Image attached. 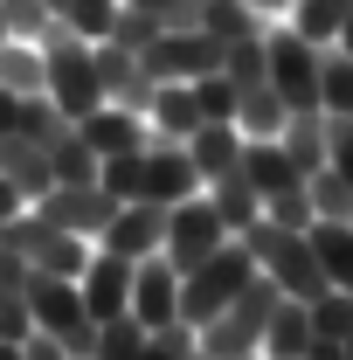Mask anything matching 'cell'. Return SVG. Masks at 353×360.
Here are the masks:
<instances>
[{
    "mask_svg": "<svg viewBox=\"0 0 353 360\" xmlns=\"http://www.w3.org/2000/svg\"><path fill=\"white\" fill-rule=\"evenodd\" d=\"M243 243H250L257 270H264L284 298H305V305H312L319 291H333L326 270H319V257H312V236H305V229H284V222H270V215H257V222L243 229Z\"/></svg>",
    "mask_w": 353,
    "mask_h": 360,
    "instance_id": "cell-1",
    "label": "cell"
},
{
    "mask_svg": "<svg viewBox=\"0 0 353 360\" xmlns=\"http://www.w3.org/2000/svg\"><path fill=\"white\" fill-rule=\"evenodd\" d=\"M284 305V291L270 284L264 270L222 305L208 326H201V354L208 360H243V354H264V326H270V312Z\"/></svg>",
    "mask_w": 353,
    "mask_h": 360,
    "instance_id": "cell-2",
    "label": "cell"
},
{
    "mask_svg": "<svg viewBox=\"0 0 353 360\" xmlns=\"http://www.w3.org/2000/svg\"><path fill=\"white\" fill-rule=\"evenodd\" d=\"M42 42V63H49V104L63 111V118H84L104 104V84H97V63H90V42L77 28H63L56 14H49V28L35 35Z\"/></svg>",
    "mask_w": 353,
    "mask_h": 360,
    "instance_id": "cell-3",
    "label": "cell"
},
{
    "mask_svg": "<svg viewBox=\"0 0 353 360\" xmlns=\"http://www.w3.org/2000/svg\"><path fill=\"white\" fill-rule=\"evenodd\" d=\"M28 312H35V333L63 340V354H70V360H90L97 319L84 312V291H77V277H56V270H28Z\"/></svg>",
    "mask_w": 353,
    "mask_h": 360,
    "instance_id": "cell-4",
    "label": "cell"
},
{
    "mask_svg": "<svg viewBox=\"0 0 353 360\" xmlns=\"http://www.w3.org/2000/svg\"><path fill=\"white\" fill-rule=\"evenodd\" d=\"M250 277H257L250 243H243V236H229V243H222V250H215L201 270H187V277H180V319L201 333V326H208V319H215L222 305H229V298L250 284Z\"/></svg>",
    "mask_w": 353,
    "mask_h": 360,
    "instance_id": "cell-5",
    "label": "cell"
},
{
    "mask_svg": "<svg viewBox=\"0 0 353 360\" xmlns=\"http://www.w3.org/2000/svg\"><path fill=\"white\" fill-rule=\"evenodd\" d=\"M0 250H14L28 270H56V277H84V264H90V243H84V236L42 222L35 208H21L14 222L0 229Z\"/></svg>",
    "mask_w": 353,
    "mask_h": 360,
    "instance_id": "cell-6",
    "label": "cell"
},
{
    "mask_svg": "<svg viewBox=\"0 0 353 360\" xmlns=\"http://www.w3.org/2000/svg\"><path fill=\"white\" fill-rule=\"evenodd\" d=\"M222 243H229V222L215 215V201H208V194H187V201L167 208V250H160V257H167L180 277H187V270H201Z\"/></svg>",
    "mask_w": 353,
    "mask_h": 360,
    "instance_id": "cell-7",
    "label": "cell"
},
{
    "mask_svg": "<svg viewBox=\"0 0 353 360\" xmlns=\"http://www.w3.org/2000/svg\"><path fill=\"white\" fill-rule=\"evenodd\" d=\"M264 56L284 111H319V42H305L298 28H264Z\"/></svg>",
    "mask_w": 353,
    "mask_h": 360,
    "instance_id": "cell-8",
    "label": "cell"
},
{
    "mask_svg": "<svg viewBox=\"0 0 353 360\" xmlns=\"http://www.w3.org/2000/svg\"><path fill=\"white\" fill-rule=\"evenodd\" d=\"M28 208H35L42 222H56V229H70V236H84V243H97L125 201H118L111 187H97V180H77V187H70V180H56L42 201H28Z\"/></svg>",
    "mask_w": 353,
    "mask_h": 360,
    "instance_id": "cell-9",
    "label": "cell"
},
{
    "mask_svg": "<svg viewBox=\"0 0 353 360\" xmlns=\"http://www.w3.org/2000/svg\"><path fill=\"white\" fill-rule=\"evenodd\" d=\"M146 70H153V84H194V77L222 70V42L208 28H160V42L146 49Z\"/></svg>",
    "mask_w": 353,
    "mask_h": 360,
    "instance_id": "cell-10",
    "label": "cell"
},
{
    "mask_svg": "<svg viewBox=\"0 0 353 360\" xmlns=\"http://www.w3.org/2000/svg\"><path fill=\"white\" fill-rule=\"evenodd\" d=\"M187 194H201V174H194V160H187V139L146 132V187H139V201L174 208V201H187Z\"/></svg>",
    "mask_w": 353,
    "mask_h": 360,
    "instance_id": "cell-11",
    "label": "cell"
},
{
    "mask_svg": "<svg viewBox=\"0 0 353 360\" xmlns=\"http://www.w3.org/2000/svg\"><path fill=\"white\" fill-rule=\"evenodd\" d=\"M97 250H111V257H125V264H146V257H160L167 250V208L160 201H125L111 229L97 236Z\"/></svg>",
    "mask_w": 353,
    "mask_h": 360,
    "instance_id": "cell-12",
    "label": "cell"
},
{
    "mask_svg": "<svg viewBox=\"0 0 353 360\" xmlns=\"http://www.w3.org/2000/svg\"><path fill=\"white\" fill-rule=\"evenodd\" d=\"M90 63H97L104 97L146 118V104H153V70H146V56H139V49H125V42H90Z\"/></svg>",
    "mask_w": 353,
    "mask_h": 360,
    "instance_id": "cell-13",
    "label": "cell"
},
{
    "mask_svg": "<svg viewBox=\"0 0 353 360\" xmlns=\"http://www.w3.org/2000/svg\"><path fill=\"white\" fill-rule=\"evenodd\" d=\"M132 270L125 257H111V250H97L84 264V277H77V291H84V312L90 319H118V312H132Z\"/></svg>",
    "mask_w": 353,
    "mask_h": 360,
    "instance_id": "cell-14",
    "label": "cell"
},
{
    "mask_svg": "<svg viewBox=\"0 0 353 360\" xmlns=\"http://www.w3.org/2000/svg\"><path fill=\"white\" fill-rule=\"evenodd\" d=\"M132 319L146 333L180 319V270L167 264V257H146V264L132 270Z\"/></svg>",
    "mask_w": 353,
    "mask_h": 360,
    "instance_id": "cell-15",
    "label": "cell"
},
{
    "mask_svg": "<svg viewBox=\"0 0 353 360\" xmlns=\"http://www.w3.org/2000/svg\"><path fill=\"white\" fill-rule=\"evenodd\" d=\"M77 132H84V146L104 160V153H139V146H146V118L104 97L97 111H84V118H77Z\"/></svg>",
    "mask_w": 353,
    "mask_h": 360,
    "instance_id": "cell-16",
    "label": "cell"
},
{
    "mask_svg": "<svg viewBox=\"0 0 353 360\" xmlns=\"http://www.w3.org/2000/svg\"><path fill=\"white\" fill-rule=\"evenodd\" d=\"M187 160H194V174H201V187H208V180H222L229 167H243V132H236L229 118L194 125V132H187Z\"/></svg>",
    "mask_w": 353,
    "mask_h": 360,
    "instance_id": "cell-17",
    "label": "cell"
},
{
    "mask_svg": "<svg viewBox=\"0 0 353 360\" xmlns=\"http://www.w3.org/2000/svg\"><path fill=\"white\" fill-rule=\"evenodd\" d=\"M0 180H14L28 201H42L49 187H56V174H49V153H42L28 132H7V139H0Z\"/></svg>",
    "mask_w": 353,
    "mask_h": 360,
    "instance_id": "cell-18",
    "label": "cell"
},
{
    "mask_svg": "<svg viewBox=\"0 0 353 360\" xmlns=\"http://www.w3.org/2000/svg\"><path fill=\"white\" fill-rule=\"evenodd\" d=\"M243 174L257 180V194H291V187H305V174L291 167V153L277 146V139H243Z\"/></svg>",
    "mask_w": 353,
    "mask_h": 360,
    "instance_id": "cell-19",
    "label": "cell"
},
{
    "mask_svg": "<svg viewBox=\"0 0 353 360\" xmlns=\"http://www.w3.org/2000/svg\"><path fill=\"white\" fill-rule=\"evenodd\" d=\"M0 90H14V97H49L42 42H28V35H7V42H0Z\"/></svg>",
    "mask_w": 353,
    "mask_h": 360,
    "instance_id": "cell-20",
    "label": "cell"
},
{
    "mask_svg": "<svg viewBox=\"0 0 353 360\" xmlns=\"http://www.w3.org/2000/svg\"><path fill=\"white\" fill-rule=\"evenodd\" d=\"M201 194L215 201V215H222V222H229V236H243V229H250V222H257V215H264V194H257V180L243 174V167H229V174H222V180H208Z\"/></svg>",
    "mask_w": 353,
    "mask_h": 360,
    "instance_id": "cell-21",
    "label": "cell"
},
{
    "mask_svg": "<svg viewBox=\"0 0 353 360\" xmlns=\"http://www.w3.org/2000/svg\"><path fill=\"white\" fill-rule=\"evenodd\" d=\"M312 340H319V333H312V305L305 298H284V305L270 312V326H264V360H305Z\"/></svg>",
    "mask_w": 353,
    "mask_h": 360,
    "instance_id": "cell-22",
    "label": "cell"
},
{
    "mask_svg": "<svg viewBox=\"0 0 353 360\" xmlns=\"http://www.w3.org/2000/svg\"><path fill=\"white\" fill-rule=\"evenodd\" d=\"M194 125H201V97H194V84H153V104H146V132L187 139Z\"/></svg>",
    "mask_w": 353,
    "mask_h": 360,
    "instance_id": "cell-23",
    "label": "cell"
},
{
    "mask_svg": "<svg viewBox=\"0 0 353 360\" xmlns=\"http://www.w3.org/2000/svg\"><path fill=\"white\" fill-rule=\"evenodd\" d=\"M35 312H28V264L14 250H0V340H28Z\"/></svg>",
    "mask_w": 353,
    "mask_h": 360,
    "instance_id": "cell-24",
    "label": "cell"
},
{
    "mask_svg": "<svg viewBox=\"0 0 353 360\" xmlns=\"http://www.w3.org/2000/svg\"><path fill=\"white\" fill-rule=\"evenodd\" d=\"M305 236H312V257L326 270V284H333V291H353V222H326V215H319Z\"/></svg>",
    "mask_w": 353,
    "mask_h": 360,
    "instance_id": "cell-25",
    "label": "cell"
},
{
    "mask_svg": "<svg viewBox=\"0 0 353 360\" xmlns=\"http://www.w3.org/2000/svg\"><path fill=\"white\" fill-rule=\"evenodd\" d=\"M277 146L291 153L298 174H319V167H326V111H291L284 132H277Z\"/></svg>",
    "mask_w": 353,
    "mask_h": 360,
    "instance_id": "cell-26",
    "label": "cell"
},
{
    "mask_svg": "<svg viewBox=\"0 0 353 360\" xmlns=\"http://www.w3.org/2000/svg\"><path fill=\"white\" fill-rule=\"evenodd\" d=\"M319 111L333 118H353V56L347 49H319Z\"/></svg>",
    "mask_w": 353,
    "mask_h": 360,
    "instance_id": "cell-27",
    "label": "cell"
},
{
    "mask_svg": "<svg viewBox=\"0 0 353 360\" xmlns=\"http://www.w3.org/2000/svg\"><path fill=\"white\" fill-rule=\"evenodd\" d=\"M42 7H49V14H56V21H63V28H77L84 42H104L125 0H42Z\"/></svg>",
    "mask_w": 353,
    "mask_h": 360,
    "instance_id": "cell-28",
    "label": "cell"
},
{
    "mask_svg": "<svg viewBox=\"0 0 353 360\" xmlns=\"http://www.w3.org/2000/svg\"><path fill=\"white\" fill-rule=\"evenodd\" d=\"M201 28L215 42H243V35H264V14L250 0H201Z\"/></svg>",
    "mask_w": 353,
    "mask_h": 360,
    "instance_id": "cell-29",
    "label": "cell"
},
{
    "mask_svg": "<svg viewBox=\"0 0 353 360\" xmlns=\"http://www.w3.org/2000/svg\"><path fill=\"white\" fill-rule=\"evenodd\" d=\"M139 347H146V326H139L132 312H118V319H97L90 360H139Z\"/></svg>",
    "mask_w": 353,
    "mask_h": 360,
    "instance_id": "cell-30",
    "label": "cell"
},
{
    "mask_svg": "<svg viewBox=\"0 0 353 360\" xmlns=\"http://www.w3.org/2000/svg\"><path fill=\"white\" fill-rule=\"evenodd\" d=\"M305 194H312V215H326V222H353V187L333 174V167L305 174Z\"/></svg>",
    "mask_w": 353,
    "mask_h": 360,
    "instance_id": "cell-31",
    "label": "cell"
},
{
    "mask_svg": "<svg viewBox=\"0 0 353 360\" xmlns=\"http://www.w3.org/2000/svg\"><path fill=\"white\" fill-rule=\"evenodd\" d=\"M97 187H111L118 201H139V187H146V146L139 153H104L97 160Z\"/></svg>",
    "mask_w": 353,
    "mask_h": 360,
    "instance_id": "cell-32",
    "label": "cell"
},
{
    "mask_svg": "<svg viewBox=\"0 0 353 360\" xmlns=\"http://www.w3.org/2000/svg\"><path fill=\"white\" fill-rule=\"evenodd\" d=\"M312 333L319 340H353V291H319L312 298Z\"/></svg>",
    "mask_w": 353,
    "mask_h": 360,
    "instance_id": "cell-33",
    "label": "cell"
},
{
    "mask_svg": "<svg viewBox=\"0 0 353 360\" xmlns=\"http://www.w3.org/2000/svg\"><path fill=\"white\" fill-rule=\"evenodd\" d=\"M194 347H201V333H194L187 319H174V326H153V333H146L139 360H194Z\"/></svg>",
    "mask_w": 353,
    "mask_h": 360,
    "instance_id": "cell-34",
    "label": "cell"
},
{
    "mask_svg": "<svg viewBox=\"0 0 353 360\" xmlns=\"http://www.w3.org/2000/svg\"><path fill=\"white\" fill-rule=\"evenodd\" d=\"M104 42H125V49H139V56H146V49L160 42V21H153V14H146V7H132V0H125V7H118V21H111V35H104Z\"/></svg>",
    "mask_w": 353,
    "mask_h": 360,
    "instance_id": "cell-35",
    "label": "cell"
},
{
    "mask_svg": "<svg viewBox=\"0 0 353 360\" xmlns=\"http://www.w3.org/2000/svg\"><path fill=\"white\" fill-rule=\"evenodd\" d=\"M194 97H201V125H215V118H229V125H236V84H229L222 70L194 77Z\"/></svg>",
    "mask_w": 353,
    "mask_h": 360,
    "instance_id": "cell-36",
    "label": "cell"
},
{
    "mask_svg": "<svg viewBox=\"0 0 353 360\" xmlns=\"http://www.w3.org/2000/svg\"><path fill=\"white\" fill-rule=\"evenodd\" d=\"M326 167L353 187V118H333V111H326Z\"/></svg>",
    "mask_w": 353,
    "mask_h": 360,
    "instance_id": "cell-37",
    "label": "cell"
},
{
    "mask_svg": "<svg viewBox=\"0 0 353 360\" xmlns=\"http://www.w3.org/2000/svg\"><path fill=\"white\" fill-rule=\"evenodd\" d=\"M264 215H270V222H284V229H312V222H319V215H312V194H305V187H291V194H270Z\"/></svg>",
    "mask_w": 353,
    "mask_h": 360,
    "instance_id": "cell-38",
    "label": "cell"
},
{
    "mask_svg": "<svg viewBox=\"0 0 353 360\" xmlns=\"http://www.w3.org/2000/svg\"><path fill=\"white\" fill-rule=\"evenodd\" d=\"M132 7H146L160 28H201V0H132Z\"/></svg>",
    "mask_w": 353,
    "mask_h": 360,
    "instance_id": "cell-39",
    "label": "cell"
},
{
    "mask_svg": "<svg viewBox=\"0 0 353 360\" xmlns=\"http://www.w3.org/2000/svg\"><path fill=\"white\" fill-rule=\"evenodd\" d=\"M21 360H70V354H63V340H49V333H28V340H21Z\"/></svg>",
    "mask_w": 353,
    "mask_h": 360,
    "instance_id": "cell-40",
    "label": "cell"
},
{
    "mask_svg": "<svg viewBox=\"0 0 353 360\" xmlns=\"http://www.w3.org/2000/svg\"><path fill=\"white\" fill-rule=\"evenodd\" d=\"M21 111H28V97L0 90V139H7V132H21Z\"/></svg>",
    "mask_w": 353,
    "mask_h": 360,
    "instance_id": "cell-41",
    "label": "cell"
},
{
    "mask_svg": "<svg viewBox=\"0 0 353 360\" xmlns=\"http://www.w3.org/2000/svg\"><path fill=\"white\" fill-rule=\"evenodd\" d=\"M21 208H28V194H21V187H14V180H0V229L14 222V215H21Z\"/></svg>",
    "mask_w": 353,
    "mask_h": 360,
    "instance_id": "cell-42",
    "label": "cell"
},
{
    "mask_svg": "<svg viewBox=\"0 0 353 360\" xmlns=\"http://www.w3.org/2000/svg\"><path fill=\"white\" fill-rule=\"evenodd\" d=\"M333 49H347V56H353V14L340 21V42H333Z\"/></svg>",
    "mask_w": 353,
    "mask_h": 360,
    "instance_id": "cell-43",
    "label": "cell"
},
{
    "mask_svg": "<svg viewBox=\"0 0 353 360\" xmlns=\"http://www.w3.org/2000/svg\"><path fill=\"white\" fill-rule=\"evenodd\" d=\"M250 7H257V14H277V7H291V0H250Z\"/></svg>",
    "mask_w": 353,
    "mask_h": 360,
    "instance_id": "cell-44",
    "label": "cell"
},
{
    "mask_svg": "<svg viewBox=\"0 0 353 360\" xmlns=\"http://www.w3.org/2000/svg\"><path fill=\"white\" fill-rule=\"evenodd\" d=\"M0 360H21V340H0Z\"/></svg>",
    "mask_w": 353,
    "mask_h": 360,
    "instance_id": "cell-45",
    "label": "cell"
},
{
    "mask_svg": "<svg viewBox=\"0 0 353 360\" xmlns=\"http://www.w3.org/2000/svg\"><path fill=\"white\" fill-rule=\"evenodd\" d=\"M7 35H14V28H7V7H0V42H7Z\"/></svg>",
    "mask_w": 353,
    "mask_h": 360,
    "instance_id": "cell-46",
    "label": "cell"
},
{
    "mask_svg": "<svg viewBox=\"0 0 353 360\" xmlns=\"http://www.w3.org/2000/svg\"><path fill=\"white\" fill-rule=\"evenodd\" d=\"M340 347H347V360H353V340H340Z\"/></svg>",
    "mask_w": 353,
    "mask_h": 360,
    "instance_id": "cell-47",
    "label": "cell"
},
{
    "mask_svg": "<svg viewBox=\"0 0 353 360\" xmlns=\"http://www.w3.org/2000/svg\"><path fill=\"white\" fill-rule=\"evenodd\" d=\"M194 360H208V354H201V347H194Z\"/></svg>",
    "mask_w": 353,
    "mask_h": 360,
    "instance_id": "cell-48",
    "label": "cell"
},
{
    "mask_svg": "<svg viewBox=\"0 0 353 360\" xmlns=\"http://www.w3.org/2000/svg\"><path fill=\"white\" fill-rule=\"evenodd\" d=\"M243 360H264V354H243Z\"/></svg>",
    "mask_w": 353,
    "mask_h": 360,
    "instance_id": "cell-49",
    "label": "cell"
}]
</instances>
